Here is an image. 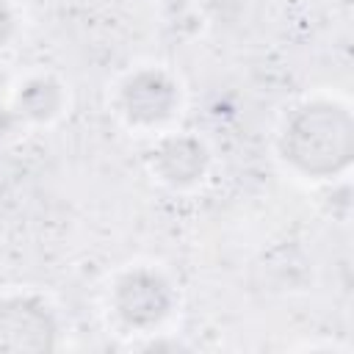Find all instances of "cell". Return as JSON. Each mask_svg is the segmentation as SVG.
I'll return each instance as SVG.
<instances>
[{"instance_id":"7a4b0ae2","label":"cell","mask_w":354,"mask_h":354,"mask_svg":"<svg viewBox=\"0 0 354 354\" xmlns=\"http://www.w3.org/2000/svg\"><path fill=\"white\" fill-rule=\"evenodd\" d=\"M53 337H55V326L41 304L22 299L0 304V348L39 351V348H50Z\"/></svg>"},{"instance_id":"6da1fadb","label":"cell","mask_w":354,"mask_h":354,"mask_svg":"<svg viewBox=\"0 0 354 354\" xmlns=\"http://www.w3.org/2000/svg\"><path fill=\"white\" fill-rule=\"evenodd\" d=\"M290 147L304 169H332L348 152L346 119L335 108H307L290 130Z\"/></svg>"},{"instance_id":"3957f363","label":"cell","mask_w":354,"mask_h":354,"mask_svg":"<svg viewBox=\"0 0 354 354\" xmlns=\"http://www.w3.org/2000/svg\"><path fill=\"white\" fill-rule=\"evenodd\" d=\"M119 310L133 324H147L163 315L166 310V293L155 279L130 277L122 282L119 290Z\"/></svg>"}]
</instances>
